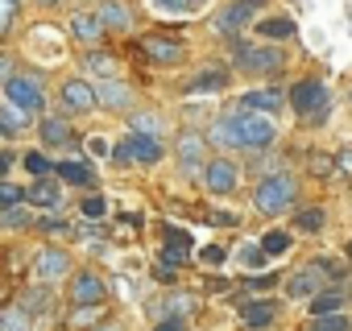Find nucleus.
<instances>
[{
  "instance_id": "1",
  "label": "nucleus",
  "mask_w": 352,
  "mask_h": 331,
  "mask_svg": "<svg viewBox=\"0 0 352 331\" xmlns=\"http://www.w3.org/2000/svg\"><path fill=\"white\" fill-rule=\"evenodd\" d=\"M216 141L241 145V149H265V145H274V124L261 112H241V116L216 124Z\"/></svg>"
},
{
  "instance_id": "2",
  "label": "nucleus",
  "mask_w": 352,
  "mask_h": 331,
  "mask_svg": "<svg viewBox=\"0 0 352 331\" xmlns=\"http://www.w3.org/2000/svg\"><path fill=\"white\" fill-rule=\"evenodd\" d=\"M294 195H298V187H294V179L290 174H270V179H261L257 183V212H265V216H282L290 203H294Z\"/></svg>"
},
{
  "instance_id": "3",
  "label": "nucleus",
  "mask_w": 352,
  "mask_h": 331,
  "mask_svg": "<svg viewBox=\"0 0 352 331\" xmlns=\"http://www.w3.org/2000/svg\"><path fill=\"white\" fill-rule=\"evenodd\" d=\"M290 108H294L298 116H315V112H323V108H327V91H323V83H315V79L294 83V87H290Z\"/></svg>"
},
{
  "instance_id": "4",
  "label": "nucleus",
  "mask_w": 352,
  "mask_h": 331,
  "mask_svg": "<svg viewBox=\"0 0 352 331\" xmlns=\"http://www.w3.org/2000/svg\"><path fill=\"white\" fill-rule=\"evenodd\" d=\"M5 95H9V104H17V108H25V112H38L46 100H42V87L34 83V79H21V75H13V79H5Z\"/></svg>"
},
{
  "instance_id": "5",
  "label": "nucleus",
  "mask_w": 352,
  "mask_h": 331,
  "mask_svg": "<svg viewBox=\"0 0 352 331\" xmlns=\"http://www.w3.org/2000/svg\"><path fill=\"white\" fill-rule=\"evenodd\" d=\"M323 282H327V273L311 261L307 269H298V273L286 282V294H290V298H315V294L323 290Z\"/></svg>"
},
{
  "instance_id": "6",
  "label": "nucleus",
  "mask_w": 352,
  "mask_h": 331,
  "mask_svg": "<svg viewBox=\"0 0 352 331\" xmlns=\"http://www.w3.org/2000/svg\"><path fill=\"white\" fill-rule=\"evenodd\" d=\"M236 58H241V67H245V71H278V67L286 62L278 46H261V50H257V46H241V54H236Z\"/></svg>"
},
{
  "instance_id": "7",
  "label": "nucleus",
  "mask_w": 352,
  "mask_h": 331,
  "mask_svg": "<svg viewBox=\"0 0 352 331\" xmlns=\"http://www.w3.org/2000/svg\"><path fill=\"white\" fill-rule=\"evenodd\" d=\"M34 269H38L42 282H58V277L71 273V257H67L63 249H42V253L34 257Z\"/></svg>"
},
{
  "instance_id": "8",
  "label": "nucleus",
  "mask_w": 352,
  "mask_h": 331,
  "mask_svg": "<svg viewBox=\"0 0 352 331\" xmlns=\"http://www.w3.org/2000/svg\"><path fill=\"white\" fill-rule=\"evenodd\" d=\"M71 298H75V306H100V302L108 298V290H104V282H100L96 273H75Z\"/></svg>"
},
{
  "instance_id": "9",
  "label": "nucleus",
  "mask_w": 352,
  "mask_h": 331,
  "mask_svg": "<svg viewBox=\"0 0 352 331\" xmlns=\"http://www.w3.org/2000/svg\"><path fill=\"white\" fill-rule=\"evenodd\" d=\"M204 183H208V191H216V195H228V191L236 187V166H232V161H224V157L208 161Z\"/></svg>"
},
{
  "instance_id": "10",
  "label": "nucleus",
  "mask_w": 352,
  "mask_h": 331,
  "mask_svg": "<svg viewBox=\"0 0 352 331\" xmlns=\"http://www.w3.org/2000/svg\"><path fill=\"white\" fill-rule=\"evenodd\" d=\"M63 104H67L71 112H91V108H96V87L83 83V79H71V83L63 87Z\"/></svg>"
},
{
  "instance_id": "11",
  "label": "nucleus",
  "mask_w": 352,
  "mask_h": 331,
  "mask_svg": "<svg viewBox=\"0 0 352 331\" xmlns=\"http://www.w3.org/2000/svg\"><path fill=\"white\" fill-rule=\"evenodd\" d=\"M141 50H145L153 62H162V67L183 62V46H179V42H170V38H145V42H141Z\"/></svg>"
},
{
  "instance_id": "12",
  "label": "nucleus",
  "mask_w": 352,
  "mask_h": 331,
  "mask_svg": "<svg viewBox=\"0 0 352 331\" xmlns=\"http://www.w3.org/2000/svg\"><path fill=\"white\" fill-rule=\"evenodd\" d=\"M191 249H195L191 232L166 228V265H179V261H187V257H191Z\"/></svg>"
},
{
  "instance_id": "13",
  "label": "nucleus",
  "mask_w": 352,
  "mask_h": 331,
  "mask_svg": "<svg viewBox=\"0 0 352 331\" xmlns=\"http://www.w3.org/2000/svg\"><path fill=\"white\" fill-rule=\"evenodd\" d=\"M129 149H133V161H141V166H153V161H162V141H157V137L133 133V137H129Z\"/></svg>"
},
{
  "instance_id": "14",
  "label": "nucleus",
  "mask_w": 352,
  "mask_h": 331,
  "mask_svg": "<svg viewBox=\"0 0 352 331\" xmlns=\"http://www.w3.org/2000/svg\"><path fill=\"white\" fill-rule=\"evenodd\" d=\"M71 34H75L79 42L96 46V42L104 38V21H100V17H91V13H79V17H71Z\"/></svg>"
},
{
  "instance_id": "15",
  "label": "nucleus",
  "mask_w": 352,
  "mask_h": 331,
  "mask_svg": "<svg viewBox=\"0 0 352 331\" xmlns=\"http://www.w3.org/2000/svg\"><path fill=\"white\" fill-rule=\"evenodd\" d=\"M241 108L245 112H278L282 108V91H270V87L265 91H245L241 95Z\"/></svg>"
},
{
  "instance_id": "16",
  "label": "nucleus",
  "mask_w": 352,
  "mask_h": 331,
  "mask_svg": "<svg viewBox=\"0 0 352 331\" xmlns=\"http://www.w3.org/2000/svg\"><path fill=\"white\" fill-rule=\"evenodd\" d=\"M54 174H58L63 183H75V187H91V179H96L87 161H58Z\"/></svg>"
},
{
  "instance_id": "17",
  "label": "nucleus",
  "mask_w": 352,
  "mask_h": 331,
  "mask_svg": "<svg viewBox=\"0 0 352 331\" xmlns=\"http://www.w3.org/2000/svg\"><path fill=\"white\" fill-rule=\"evenodd\" d=\"M257 5H261V0H241L236 9H228V13L216 17V30H236V25H245V21L257 13Z\"/></svg>"
},
{
  "instance_id": "18",
  "label": "nucleus",
  "mask_w": 352,
  "mask_h": 331,
  "mask_svg": "<svg viewBox=\"0 0 352 331\" xmlns=\"http://www.w3.org/2000/svg\"><path fill=\"white\" fill-rule=\"evenodd\" d=\"M257 34L270 38V42H286V38H294V21H290V17H265V21L257 25Z\"/></svg>"
},
{
  "instance_id": "19",
  "label": "nucleus",
  "mask_w": 352,
  "mask_h": 331,
  "mask_svg": "<svg viewBox=\"0 0 352 331\" xmlns=\"http://www.w3.org/2000/svg\"><path fill=\"white\" fill-rule=\"evenodd\" d=\"M30 203H38V207H46V212H54V207L63 203V191H58L54 183L38 179V183H34V191H30Z\"/></svg>"
},
{
  "instance_id": "20",
  "label": "nucleus",
  "mask_w": 352,
  "mask_h": 331,
  "mask_svg": "<svg viewBox=\"0 0 352 331\" xmlns=\"http://www.w3.org/2000/svg\"><path fill=\"white\" fill-rule=\"evenodd\" d=\"M100 100H104L108 108H129V104H133V87H129V83H112V79H108V83L100 87Z\"/></svg>"
},
{
  "instance_id": "21",
  "label": "nucleus",
  "mask_w": 352,
  "mask_h": 331,
  "mask_svg": "<svg viewBox=\"0 0 352 331\" xmlns=\"http://www.w3.org/2000/svg\"><path fill=\"white\" fill-rule=\"evenodd\" d=\"M42 141H46L50 149H63V145H75V141H71V128H67L63 120H50V116L42 120Z\"/></svg>"
},
{
  "instance_id": "22",
  "label": "nucleus",
  "mask_w": 352,
  "mask_h": 331,
  "mask_svg": "<svg viewBox=\"0 0 352 331\" xmlns=\"http://www.w3.org/2000/svg\"><path fill=\"white\" fill-rule=\"evenodd\" d=\"M344 306V290H319L315 298H311V315L319 319V315H336Z\"/></svg>"
},
{
  "instance_id": "23",
  "label": "nucleus",
  "mask_w": 352,
  "mask_h": 331,
  "mask_svg": "<svg viewBox=\"0 0 352 331\" xmlns=\"http://www.w3.org/2000/svg\"><path fill=\"white\" fill-rule=\"evenodd\" d=\"M100 21H104V30H129V9L116 5V0H108L100 9Z\"/></svg>"
},
{
  "instance_id": "24",
  "label": "nucleus",
  "mask_w": 352,
  "mask_h": 331,
  "mask_svg": "<svg viewBox=\"0 0 352 331\" xmlns=\"http://www.w3.org/2000/svg\"><path fill=\"white\" fill-rule=\"evenodd\" d=\"M274 302H253V306H245V327H270L274 323Z\"/></svg>"
},
{
  "instance_id": "25",
  "label": "nucleus",
  "mask_w": 352,
  "mask_h": 331,
  "mask_svg": "<svg viewBox=\"0 0 352 331\" xmlns=\"http://www.w3.org/2000/svg\"><path fill=\"white\" fill-rule=\"evenodd\" d=\"M199 153H204V141L191 137V133H183V141H179V157H183L187 170H195V166H199Z\"/></svg>"
},
{
  "instance_id": "26",
  "label": "nucleus",
  "mask_w": 352,
  "mask_h": 331,
  "mask_svg": "<svg viewBox=\"0 0 352 331\" xmlns=\"http://www.w3.org/2000/svg\"><path fill=\"white\" fill-rule=\"evenodd\" d=\"M236 261H241L245 269H261V265H265V249H261V244H241V249H236Z\"/></svg>"
},
{
  "instance_id": "27",
  "label": "nucleus",
  "mask_w": 352,
  "mask_h": 331,
  "mask_svg": "<svg viewBox=\"0 0 352 331\" xmlns=\"http://www.w3.org/2000/svg\"><path fill=\"white\" fill-rule=\"evenodd\" d=\"M0 331H30V310H5L0 315Z\"/></svg>"
},
{
  "instance_id": "28",
  "label": "nucleus",
  "mask_w": 352,
  "mask_h": 331,
  "mask_svg": "<svg viewBox=\"0 0 352 331\" xmlns=\"http://www.w3.org/2000/svg\"><path fill=\"white\" fill-rule=\"evenodd\" d=\"M294 228H298V232H319V228H323V212H319V207L298 212V216H294Z\"/></svg>"
},
{
  "instance_id": "29",
  "label": "nucleus",
  "mask_w": 352,
  "mask_h": 331,
  "mask_svg": "<svg viewBox=\"0 0 352 331\" xmlns=\"http://www.w3.org/2000/svg\"><path fill=\"white\" fill-rule=\"evenodd\" d=\"M294 244V236L290 232H270L265 240H261V249H265V257H278V253H286Z\"/></svg>"
},
{
  "instance_id": "30",
  "label": "nucleus",
  "mask_w": 352,
  "mask_h": 331,
  "mask_svg": "<svg viewBox=\"0 0 352 331\" xmlns=\"http://www.w3.org/2000/svg\"><path fill=\"white\" fill-rule=\"evenodd\" d=\"M83 67H87L91 75H112V71H116V58H108V54H87Z\"/></svg>"
},
{
  "instance_id": "31",
  "label": "nucleus",
  "mask_w": 352,
  "mask_h": 331,
  "mask_svg": "<svg viewBox=\"0 0 352 331\" xmlns=\"http://www.w3.org/2000/svg\"><path fill=\"white\" fill-rule=\"evenodd\" d=\"M25 120H30V112L5 100V124H0V128H25Z\"/></svg>"
},
{
  "instance_id": "32",
  "label": "nucleus",
  "mask_w": 352,
  "mask_h": 331,
  "mask_svg": "<svg viewBox=\"0 0 352 331\" xmlns=\"http://www.w3.org/2000/svg\"><path fill=\"white\" fill-rule=\"evenodd\" d=\"M224 83H228V75H224V71H212V75H204V79H195V83H191V91H212V87L220 91Z\"/></svg>"
},
{
  "instance_id": "33",
  "label": "nucleus",
  "mask_w": 352,
  "mask_h": 331,
  "mask_svg": "<svg viewBox=\"0 0 352 331\" xmlns=\"http://www.w3.org/2000/svg\"><path fill=\"white\" fill-rule=\"evenodd\" d=\"M133 128H137V133H145V137H157L162 120H157V116H149V112H137V116H133Z\"/></svg>"
},
{
  "instance_id": "34",
  "label": "nucleus",
  "mask_w": 352,
  "mask_h": 331,
  "mask_svg": "<svg viewBox=\"0 0 352 331\" xmlns=\"http://www.w3.org/2000/svg\"><path fill=\"white\" fill-rule=\"evenodd\" d=\"M91 323H100V306H79L71 315V327H91Z\"/></svg>"
},
{
  "instance_id": "35",
  "label": "nucleus",
  "mask_w": 352,
  "mask_h": 331,
  "mask_svg": "<svg viewBox=\"0 0 352 331\" xmlns=\"http://www.w3.org/2000/svg\"><path fill=\"white\" fill-rule=\"evenodd\" d=\"M315 331H348V319L344 315H319L315 319Z\"/></svg>"
},
{
  "instance_id": "36",
  "label": "nucleus",
  "mask_w": 352,
  "mask_h": 331,
  "mask_svg": "<svg viewBox=\"0 0 352 331\" xmlns=\"http://www.w3.org/2000/svg\"><path fill=\"white\" fill-rule=\"evenodd\" d=\"M25 166H30L38 179H46V170H54V166L46 161V153H38V149H34V153H25Z\"/></svg>"
},
{
  "instance_id": "37",
  "label": "nucleus",
  "mask_w": 352,
  "mask_h": 331,
  "mask_svg": "<svg viewBox=\"0 0 352 331\" xmlns=\"http://www.w3.org/2000/svg\"><path fill=\"white\" fill-rule=\"evenodd\" d=\"M0 224H5V228H25V224H30V216H25L21 207H5V216H0Z\"/></svg>"
},
{
  "instance_id": "38",
  "label": "nucleus",
  "mask_w": 352,
  "mask_h": 331,
  "mask_svg": "<svg viewBox=\"0 0 352 331\" xmlns=\"http://www.w3.org/2000/svg\"><path fill=\"white\" fill-rule=\"evenodd\" d=\"M17 17V0H0V34H5Z\"/></svg>"
},
{
  "instance_id": "39",
  "label": "nucleus",
  "mask_w": 352,
  "mask_h": 331,
  "mask_svg": "<svg viewBox=\"0 0 352 331\" xmlns=\"http://www.w3.org/2000/svg\"><path fill=\"white\" fill-rule=\"evenodd\" d=\"M25 195L17 191V187H9V183H0V207H13V203H21Z\"/></svg>"
},
{
  "instance_id": "40",
  "label": "nucleus",
  "mask_w": 352,
  "mask_h": 331,
  "mask_svg": "<svg viewBox=\"0 0 352 331\" xmlns=\"http://www.w3.org/2000/svg\"><path fill=\"white\" fill-rule=\"evenodd\" d=\"M46 302H50V294H46V290H30V294H25V310H42Z\"/></svg>"
},
{
  "instance_id": "41",
  "label": "nucleus",
  "mask_w": 352,
  "mask_h": 331,
  "mask_svg": "<svg viewBox=\"0 0 352 331\" xmlns=\"http://www.w3.org/2000/svg\"><path fill=\"white\" fill-rule=\"evenodd\" d=\"M311 170H315V174H331V157H327V153H315V157H311Z\"/></svg>"
},
{
  "instance_id": "42",
  "label": "nucleus",
  "mask_w": 352,
  "mask_h": 331,
  "mask_svg": "<svg viewBox=\"0 0 352 331\" xmlns=\"http://www.w3.org/2000/svg\"><path fill=\"white\" fill-rule=\"evenodd\" d=\"M112 161H116V166H129V161H133V149H129V141L112 149Z\"/></svg>"
},
{
  "instance_id": "43",
  "label": "nucleus",
  "mask_w": 352,
  "mask_h": 331,
  "mask_svg": "<svg viewBox=\"0 0 352 331\" xmlns=\"http://www.w3.org/2000/svg\"><path fill=\"white\" fill-rule=\"evenodd\" d=\"M199 257H204L208 265H220V261H224V249H220V244H208V249H204Z\"/></svg>"
},
{
  "instance_id": "44",
  "label": "nucleus",
  "mask_w": 352,
  "mask_h": 331,
  "mask_svg": "<svg viewBox=\"0 0 352 331\" xmlns=\"http://www.w3.org/2000/svg\"><path fill=\"white\" fill-rule=\"evenodd\" d=\"M83 212H87V216H104V199H96V195L83 199Z\"/></svg>"
},
{
  "instance_id": "45",
  "label": "nucleus",
  "mask_w": 352,
  "mask_h": 331,
  "mask_svg": "<svg viewBox=\"0 0 352 331\" xmlns=\"http://www.w3.org/2000/svg\"><path fill=\"white\" fill-rule=\"evenodd\" d=\"M274 286V273H261V277H249V290H270Z\"/></svg>"
},
{
  "instance_id": "46",
  "label": "nucleus",
  "mask_w": 352,
  "mask_h": 331,
  "mask_svg": "<svg viewBox=\"0 0 352 331\" xmlns=\"http://www.w3.org/2000/svg\"><path fill=\"white\" fill-rule=\"evenodd\" d=\"M157 331H187V323L183 319H166V323H157Z\"/></svg>"
},
{
  "instance_id": "47",
  "label": "nucleus",
  "mask_w": 352,
  "mask_h": 331,
  "mask_svg": "<svg viewBox=\"0 0 352 331\" xmlns=\"http://www.w3.org/2000/svg\"><path fill=\"white\" fill-rule=\"evenodd\" d=\"M42 232H67V224H63V220H50V216H46V220H42Z\"/></svg>"
},
{
  "instance_id": "48",
  "label": "nucleus",
  "mask_w": 352,
  "mask_h": 331,
  "mask_svg": "<svg viewBox=\"0 0 352 331\" xmlns=\"http://www.w3.org/2000/svg\"><path fill=\"white\" fill-rule=\"evenodd\" d=\"M9 166H13V153H0V174H5Z\"/></svg>"
},
{
  "instance_id": "49",
  "label": "nucleus",
  "mask_w": 352,
  "mask_h": 331,
  "mask_svg": "<svg viewBox=\"0 0 352 331\" xmlns=\"http://www.w3.org/2000/svg\"><path fill=\"white\" fill-rule=\"evenodd\" d=\"M340 170H352V153H340Z\"/></svg>"
},
{
  "instance_id": "50",
  "label": "nucleus",
  "mask_w": 352,
  "mask_h": 331,
  "mask_svg": "<svg viewBox=\"0 0 352 331\" xmlns=\"http://www.w3.org/2000/svg\"><path fill=\"white\" fill-rule=\"evenodd\" d=\"M38 5H58V0H38Z\"/></svg>"
},
{
  "instance_id": "51",
  "label": "nucleus",
  "mask_w": 352,
  "mask_h": 331,
  "mask_svg": "<svg viewBox=\"0 0 352 331\" xmlns=\"http://www.w3.org/2000/svg\"><path fill=\"white\" fill-rule=\"evenodd\" d=\"M0 137H9V128H0Z\"/></svg>"
},
{
  "instance_id": "52",
  "label": "nucleus",
  "mask_w": 352,
  "mask_h": 331,
  "mask_svg": "<svg viewBox=\"0 0 352 331\" xmlns=\"http://www.w3.org/2000/svg\"><path fill=\"white\" fill-rule=\"evenodd\" d=\"M0 298H5V286H0Z\"/></svg>"
},
{
  "instance_id": "53",
  "label": "nucleus",
  "mask_w": 352,
  "mask_h": 331,
  "mask_svg": "<svg viewBox=\"0 0 352 331\" xmlns=\"http://www.w3.org/2000/svg\"><path fill=\"white\" fill-rule=\"evenodd\" d=\"M348 257H352V244H348Z\"/></svg>"
},
{
  "instance_id": "54",
  "label": "nucleus",
  "mask_w": 352,
  "mask_h": 331,
  "mask_svg": "<svg viewBox=\"0 0 352 331\" xmlns=\"http://www.w3.org/2000/svg\"><path fill=\"white\" fill-rule=\"evenodd\" d=\"M311 331H315V327H311Z\"/></svg>"
}]
</instances>
